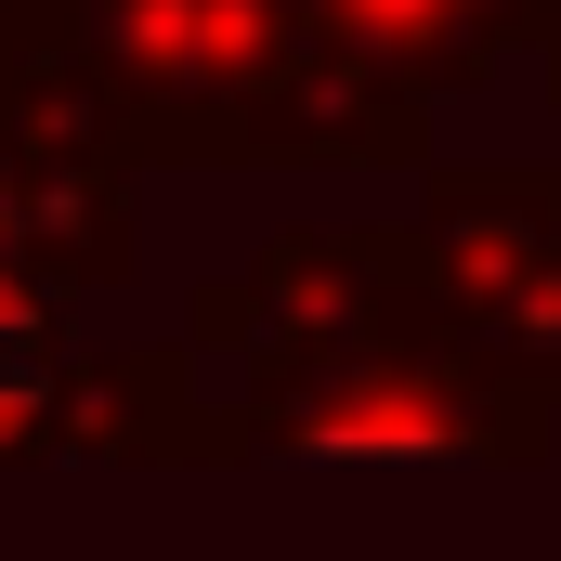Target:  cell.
<instances>
[{
  "label": "cell",
  "instance_id": "cell-2",
  "mask_svg": "<svg viewBox=\"0 0 561 561\" xmlns=\"http://www.w3.org/2000/svg\"><path fill=\"white\" fill-rule=\"evenodd\" d=\"M313 39H340L353 66L405 79V92H470L510 66V39H536V0H300Z\"/></svg>",
  "mask_w": 561,
  "mask_h": 561
},
{
  "label": "cell",
  "instance_id": "cell-4",
  "mask_svg": "<svg viewBox=\"0 0 561 561\" xmlns=\"http://www.w3.org/2000/svg\"><path fill=\"white\" fill-rule=\"evenodd\" d=\"M536 66H549V92H561V0H536Z\"/></svg>",
  "mask_w": 561,
  "mask_h": 561
},
{
  "label": "cell",
  "instance_id": "cell-1",
  "mask_svg": "<svg viewBox=\"0 0 561 561\" xmlns=\"http://www.w3.org/2000/svg\"><path fill=\"white\" fill-rule=\"evenodd\" d=\"M405 249L444 340L510 392L561 405V170H444Z\"/></svg>",
  "mask_w": 561,
  "mask_h": 561
},
{
  "label": "cell",
  "instance_id": "cell-3",
  "mask_svg": "<svg viewBox=\"0 0 561 561\" xmlns=\"http://www.w3.org/2000/svg\"><path fill=\"white\" fill-rule=\"evenodd\" d=\"M53 405V313H39V287L0 262V431H26Z\"/></svg>",
  "mask_w": 561,
  "mask_h": 561
}]
</instances>
